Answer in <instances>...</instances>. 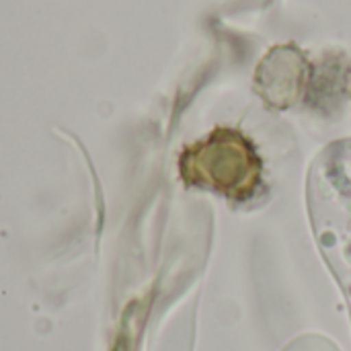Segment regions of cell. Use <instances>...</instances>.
Wrapping results in <instances>:
<instances>
[{
	"instance_id": "obj_2",
	"label": "cell",
	"mask_w": 351,
	"mask_h": 351,
	"mask_svg": "<svg viewBox=\"0 0 351 351\" xmlns=\"http://www.w3.org/2000/svg\"><path fill=\"white\" fill-rule=\"evenodd\" d=\"M304 80L306 60L294 45L274 47L255 74L257 93L274 107H290L300 97Z\"/></svg>"
},
{
	"instance_id": "obj_1",
	"label": "cell",
	"mask_w": 351,
	"mask_h": 351,
	"mask_svg": "<svg viewBox=\"0 0 351 351\" xmlns=\"http://www.w3.org/2000/svg\"><path fill=\"white\" fill-rule=\"evenodd\" d=\"M191 177L230 199H251L261 185V160L234 130H216L189 152Z\"/></svg>"
}]
</instances>
